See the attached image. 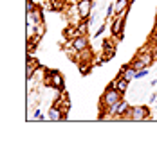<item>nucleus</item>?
Here are the masks:
<instances>
[{
    "mask_svg": "<svg viewBox=\"0 0 157 158\" xmlns=\"http://www.w3.org/2000/svg\"><path fill=\"white\" fill-rule=\"evenodd\" d=\"M121 99H123V94H121L119 90H116L114 86H107L105 94H103V97H101V106H103V108L112 110Z\"/></svg>",
    "mask_w": 157,
    "mask_h": 158,
    "instance_id": "f257e3e1",
    "label": "nucleus"
},
{
    "mask_svg": "<svg viewBox=\"0 0 157 158\" xmlns=\"http://www.w3.org/2000/svg\"><path fill=\"white\" fill-rule=\"evenodd\" d=\"M125 118H132V120H145V118H150V110L148 106H132L130 111H128Z\"/></svg>",
    "mask_w": 157,
    "mask_h": 158,
    "instance_id": "f03ea898",
    "label": "nucleus"
},
{
    "mask_svg": "<svg viewBox=\"0 0 157 158\" xmlns=\"http://www.w3.org/2000/svg\"><path fill=\"white\" fill-rule=\"evenodd\" d=\"M152 61H154L152 52H141L137 58L132 61V67L136 70H143V69H148V67L152 65Z\"/></svg>",
    "mask_w": 157,
    "mask_h": 158,
    "instance_id": "7ed1b4c3",
    "label": "nucleus"
},
{
    "mask_svg": "<svg viewBox=\"0 0 157 158\" xmlns=\"http://www.w3.org/2000/svg\"><path fill=\"white\" fill-rule=\"evenodd\" d=\"M78 7V18L79 20H88L90 13H92V7H94V0H81L76 4Z\"/></svg>",
    "mask_w": 157,
    "mask_h": 158,
    "instance_id": "20e7f679",
    "label": "nucleus"
},
{
    "mask_svg": "<svg viewBox=\"0 0 157 158\" xmlns=\"http://www.w3.org/2000/svg\"><path fill=\"white\" fill-rule=\"evenodd\" d=\"M67 115V108H63V106H60V101H56L52 106L49 108V113H47V117L51 120H61V118H65Z\"/></svg>",
    "mask_w": 157,
    "mask_h": 158,
    "instance_id": "39448f33",
    "label": "nucleus"
},
{
    "mask_svg": "<svg viewBox=\"0 0 157 158\" xmlns=\"http://www.w3.org/2000/svg\"><path fill=\"white\" fill-rule=\"evenodd\" d=\"M125 15L127 13H121V15H116L114 16V23H112V34L114 36H118V38H121L123 34H121V31H123V25H125Z\"/></svg>",
    "mask_w": 157,
    "mask_h": 158,
    "instance_id": "423d86ee",
    "label": "nucleus"
},
{
    "mask_svg": "<svg viewBox=\"0 0 157 158\" xmlns=\"http://www.w3.org/2000/svg\"><path fill=\"white\" fill-rule=\"evenodd\" d=\"M47 83H51V86L56 90H63L65 86V81H63V76L60 72H52L49 77H47Z\"/></svg>",
    "mask_w": 157,
    "mask_h": 158,
    "instance_id": "0eeeda50",
    "label": "nucleus"
},
{
    "mask_svg": "<svg viewBox=\"0 0 157 158\" xmlns=\"http://www.w3.org/2000/svg\"><path fill=\"white\" fill-rule=\"evenodd\" d=\"M70 47L76 50V52H81V50L88 49V38L87 34H83V36H78V38H74L70 41Z\"/></svg>",
    "mask_w": 157,
    "mask_h": 158,
    "instance_id": "6e6552de",
    "label": "nucleus"
},
{
    "mask_svg": "<svg viewBox=\"0 0 157 158\" xmlns=\"http://www.w3.org/2000/svg\"><path fill=\"white\" fill-rule=\"evenodd\" d=\"M130 108H132V106L128 104L127 101H123V99H121V101H119L118 104H116L114 108L110 110V111H112L114 115H118V117H125V115H127L128 111H130Z\"/></svg>",
    "mask_w": 157,
    "mask_h": 158,
    "instance_id": "1a4fd4ad",
    "label": "nucleus"
},
{
    "mask_svg": "<svg viewBox=\"0 0 157 158\" xmlns=\"http://www.w3.org/2000/svg\"><path fill=\"white\" fill-rule=\"evenodd\" d=\"M132 0H116L114 2V13L116 15H121V13H127L128 7H130Z\"/></svg>",
    "mask_w": 157,
    "mask_h": 158,
    "instance_id": "9d476101",
    "label": "nucleus"
},
{
    "mask_svg": "<svg viewBox=\"0 0 157 158\" xmlns=\"http://www.w3.org/2000/svg\"><path fill=\"white\" fill-rule=\"evenodd\" d=\"M136 74H137V70L134 69L132 65H128V67H123V69H121V74H119V76H121V77H125L128 83H130L132 79H136Z\"/></svg>",
    "mask_w": 157,
    "mask_h": 158,
    "instance_id": "9b49d317",
    "label": "nucleus"
},
{
    "mask_svg": "<svg viewBox=\"0 0 157 158\" xmlns=\"http://www.w3.org/2000/svg\"><path fill=\"white\" fill-rule=\"evenodd\" d=\"M40 65H38V61H34V59L31 58H27V70H25V72H27V79H31L33 77V74H34V70L38 69Z\"/></svg>",
    "mask_w": 157,
    "mask_h": 158,
    "instance_id": "f8f14e48",
    "label": "nucleus"
},
{
    "mask_svg": "<svg viewBox=\"0 0 157 158\" xmlns=\"http://www.w3.org/2000/svg\"><path fill=\"white\" fill-rule=\"evenodd\" d=\"M114 83H116V90H119L121 94H125V92H127V88H128V81H127L125 77H121V76H119V77L114 81Z\"/></svg>",
    "mask_w": 157,
    "mask_h": 158,
    "instance_id": "ddd939ff",
    "label": "nucleus"
},
{
    "mask_svg": "<svg viewBox=\"0 0 157 158\" xmlns=\"http://www.w3.org/2000/svg\"><path fill=\"white\" fill-rule=\"evenodd\" d=\"M148 76V69H143V70H137V74H136V79H143Z\"/></svg>",
    "mask_w": 157,
    "mask_h": 158,
    "instance_id": "4468645a",
    "label": "nucleus"
},
{
    "mask_svg": "<svg viewBox=\"0 0 157 158\" xmlns=\"http://www.w3.org/2000/svg\"><path fill=\"white\" fill-rule=\"evenodd\" d=\"M79 69H81V72H83V76H87L88 70H90V67H88V65H83V63L79 61Z\"/></svg>",
    "mask_w": 157,
    "mask_h": 158,
    "instance_id": "2eb2a0df",
    "label": "nucleus"
},
{
    "mask_svg": "<svg viewBox=\"0 0 157 158\" xmlns=\"http://www.w3.org/2000/svg\"><path fill=\"white\" fill-rule=\"evenodd\" d=\"M112 13H114V2H112V4L107 7V18H110V16H112Z\"/></svg>",
    "mask_w": 157,
    "mask_h": 158,
    "instance_id": "dca6fc26",
    "label": "nucleus"
},
{
    "mask_svg": "<svg viewBox=\"0 0 157 158\" xmlns=\"http://www.w3.org/2000/svg\"><path fill=\"white\" fill-rule=\"evenodd\" d=\"M103 31H105V25H101V27H99V31H96V32H94V38L101 36V34H103Z\"/></svg>",
    "mask_w": 157,
    "mask_h": 158,
    "instance_id": "f3484780",
    "label": "nucleus"
},
{
    "mask_svg": "<svg viewBox=\"0 0 157 158\" xmlns=\"http://www.w3.org/2000/svg\"><path fill=\"white\" fill-rule=\"evenodd\" d=\"M34 118H43V117H42V113H40V110H38V108L34 110Z\"/></svg>",
    "mask_w": 157,
    "mask_h": 158,
    "instance_id": "a211bd4d",
    "label": "nucleus"
},
{
    "mask_svg": "<svg viewBox=\"0 0 157 158\" xmlns=\"http://www.w3.org/2000/svg\"><path fill=\"white\" fill-rule=\"evenodd\" d=\"M154 43H155V47H157V31H155V34H154Z\"/></svg>",
    "mask_w": 157,
    "mask_h": 158,
    "instance_id": "6ab92c4d",
    "label": "nucleus"
},
{
    "mask_svg": "<svg viewBox=\"0 0 157 158\" xmlns=\"http://www.w3.org/2000/svg\"><path fill=\"white\" fill-rule=\"evenodd\" d=\"M74 2H76V4H78V2H81V0H74Z\"/></svg>",
    "mask_w": 157,
    "mask_h": 158,
    "instance_id": "aec40b11",
    "label": "nucleus"
},
{
    "mask_svg": "<svg viewBox=\"0 0 157 158\" xmlns=\"http://www.w3.org/2000/svg\"><path fill=\"white\" fill-rule=\"evenodd\" d=\"M132 2H134V0H132Z\"/></svg>",
    "mask_w": 157,
    "mask_h": 158,
    "instance_id": "412c9836",
    "label": "nucleus"
}]
</instances>
